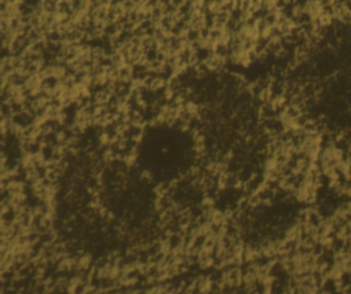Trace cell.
I'll use <instances>...</instances> for the list:
<instances>
[{
	"label": "cell",
	"mask_w": 351,
	"mask_h": 294,
	"mask_svg": "<svg viewBox=\"0 0 351 294\" xmlns=\"http://www.w3.org/2000/svg\"><path fill=\"white\" fill-rule=\"evenodd\" d=\"M123 7L125 8L127 12H131L137 8V1L136 0H120Z\"/></svg>",
	"instance_id": "1"
}]
</instances>
